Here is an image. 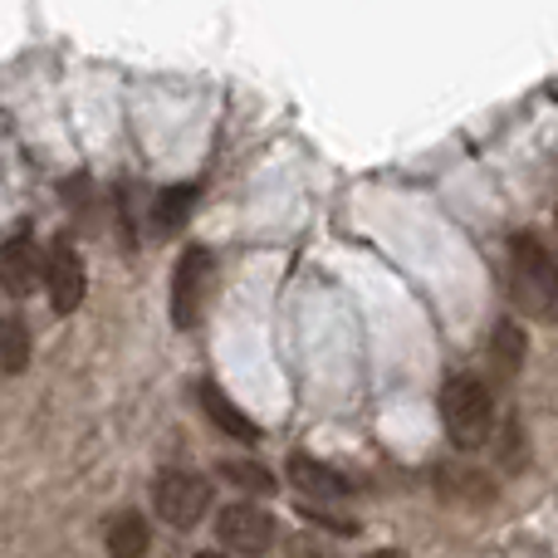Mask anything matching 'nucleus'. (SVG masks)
<instances>
[{"instance_id":"9","label":"nucleus","mask_w":558,"mask_h":558,"mask_svg":"<svg viewBox=\"0 0 558 558\" xmlns=\"http://www.w3.org/2000/svg\"><path fill=\"white\" fill-rule=\"evenodd\" d=\"M436 495L451 505H490L495 500V481L475 465H436Z\"/></svg>"},{"instance_id":"14","label":"nucleus","mask_w":558,"mask_h":558,"mask_svg":"<svg viewBox=\"0 0 558 558\" xmlns=\"http://www.w3.org/2000/svg\"><path fill=\"white\" fill-rule=\"evenodd\" d=\"M192 206H196V186H167V192L157 196V211H153L157 231H177V226L192 216Z\"/></svg>"},{"instance_id":"8","label":"nucleus","mask_w":558,"mask_h":558,"mask_svg":"<svg viewBox=\"0 0 558 558\" xmlns=\"http://www.w3.org/2000/svg\"><path fill=\"white\" fill-rule=\"evenodd\" d=\"M284 465H289V485H294L299 495H308V500H343V495L353 490V485H348V475L333 471L328 461H318V456L294 451Z\"/></svg>"},{"instance_id":"17","label":"nucleus","mask_w":558,"mask_h":558,"mask_svg":"<svg viewBox=\"0 0 558 558\" xmlns=\"http://www.w3.org/2000/svg\"><path fill=\"white\" fill-rule=\"evenodd\" d=\"M377 558H402V554H377Z\"/></svg>"},{"instance_id":"7","label":"nucleus","mask_w":558,"mask_h":558,"mask_svg":"<svg viewBox=\"0 0 558 558\" xmlns=\"http://www.w3.org/2000/svg\"><path fill=\"white\" fill-rule=\"evenodd\" d=\"M45 289H49L54 314H74L84 304V260H78V251L69 241H59L45 255Z\"/></svg>"},{"instance_id":"16","label":"nucleus","mask_w":558,"mask_h":558,"mask_svg":"<svg viewBox=\"0 0 558 558\" xmlns=\"http://www.w3.org/2000/svg\"><path fill=\"white\" fill-rule=\"evenodd\" d=\"M196 558H231V554H216V549H211V554H196Z\"/></svg>"},{"instance_id":"1","label":"nucleus","mask_w":558,"mask_h":558,"mask_svg":"<svg viewBox=\"0 0 558 558\" xmlns=\"http://www.w3.org/2000/svg\"><path fill=\"white\" fill-rule=\"evenodd\" d=\"M441 422L461 451H481L495 432V397L481 377L456 373L441 383Z\"/></svg>"},{"instance_id":"2","label":"nucleus","mask_w":558,"mask_h":558,"mask_svg":"<svg viewBox=\"0 0 558 558\" xmlns=\"http://www.w3.org/2000/svg\"><path fill=\"white\" fill-rule=\"evenodd\" d=\"M510 270H514V294L530 308H554L558 304V260L544 251L539 235L520 231L510 241Z\"/></svg>"},{"instance_id":"15","label":"nucleus","mask_w":558,"mask_h":558,"mask_svg":"<svg viewBox=\"0 0 558 558\" xmlns=\"http://www.w3.org/2000/svg\"><path fill=\"white\" fill-rule=\"evenodd\" d=\"M221 475L231 485H241L245 495H275V475L265 471V465H255V461H226Z\"/></svg>"},{"instance_id":"10","label":"nucleus","mask_w":558,"mask_h":558,"mask_svg":"<svg viewBox=\"0 0 558 558\" xmlns=\"http://www.w3.org/2000/svg\"><path fill=\"white\" fill-rule=\"evenodd\" d=\"M202 407H206V416H211V422L221 426L226 436H235V441H245V446L260 441V426H255L251 416H245L241 407H235L231 397H226L216 383H206V387H202Z\"/></svg>"},{"instance_id":"3","label":"nucleus","mask_w":558,"mask_h":558,"mask_svg":"<svg viewBox=\"0 0 558 558\" xmlns=\"http://www.w3.org/2000/svg\"><path fill=\"white\" fill-rule=\"evenodd\" d=\"M153 505L157 520H167L172 530H196L206 520V510H211V485L192 471H167L153 485Z\"/></svg>"},{"instance_id":"5","label":"nucleus","mask_w":558,"mask_h":558,"mask_svg":"<svg viewBox=\"0 0 558 558\" xmlns=\"http://www.w3.org/2000/svg\"><path fill=\"white\" fill-rule=\"evenodd\" d=\"M216 534H221V544L231 554H265L275 544V520L270 510H260V505H226L221 520H216Z\"/></svg>"},{"instance_id":"4","label":"nucleus","mask_w":558,"mask_h":558,"mask_svg":"<svg viewBox=\"0 0 558 558\" xmlns=\"http://www.w3.org/2000/svg\"><path fill=\"white\" fill-rule=\"evenodd\" d=\"M206 294H211V251L192 245V251H182L177 275H172V324L177 328H196V324H202Z\"/></svg>"},{"instance_id":"11","label":"nucleus","mask_w":558,"mask_h":558,"mask_svg":"<svg viewBox=\"0 0 558 558\" xmlns=\"http://www.w3.org/2000/svg\"><path fill=\"white\" fill-rule=\"evenodd\" d=\"M147 544H153V534H147L143 514H118L108 524V558H147Z\"/></svg>"},{"instance_id":"13","label":"nucleus","mask_w":558,"mask_h":558,"mask_svg":"<svg viewBox=\"0 0 558 558\" xmlns=\"http://www.w3.org/2000/svg\"><path fill=\"white\" fill-rule=\"evenodd\" d=\"M490 353H495V367H500L505 377H514L520 373V363H524V328L505 318V324L495 328V338H490Z\"/></svg>"},{"instance_id":"12","label":"nucleus","mask_w":558,"mask_h":558,"mask_svg":"<svg viewBox=\"0 0 558 558\" xmlns=\"http://www.w3.org/2000/svg\"><path fill=\"white\" fill-rule=\"evenodd\" d=\"M29 363V328L20 318H0V373H25Z\"/></svg>"},{"instance_id":"6","label":"nucleus","mask_w":558,"mask_h":558,"mask_svg":"<svg viewBox=\"0 0 558 558\" xmlns=\"http://www.w3.org/2000/svg\"><path fill=\"white\" fill-rule=\"evenodd\" d=\"M35 284H45V255L29 241V231L20 226L5 245H0V289L15 299H25Z\"/></svg>"}]
</instances>
